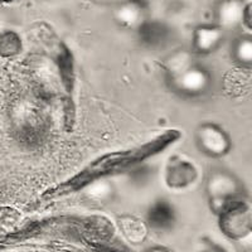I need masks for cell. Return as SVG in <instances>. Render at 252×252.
<instances>
[{
    "label": "cell",
    "mask_w": 252,
    "mask_h": 252,
    "mask_svg": "<svg viewBox=\"0 0 252 252\" xmlns=\"http://www.w3.org/2000/svg\"><path fill=\"white\" fill-rule=\"evenodd\" d=\"M182 134L179 130L170 129L159 134L152 140L146 141L143 145L106 153L87 164V166H85L77 174L60 183L55 188L49 189L48 192L44 193V198L53 199V198L66 197V195L80 192L94 182L106 179L110 175L132 169L159 153H163L175 141L179 140Z\"/></svg>",
    "instance_id": "1"
},
{
    "label": "cell",
    "mask_w": 252,
    "mask_h": 252,
    "mask_svg": "<svg viewBox=\"0 0 252 252\" xmlns=\"http://www.w3.org/2000/svg\"><path fill=\"white\" fill-rule=\"evenodd\" d=\"M10 118L13 131L19 143L28 146L43 143L49 127L43 105L34 100H22L14 105Z\"/></svg>",
    "instance_id": "2"
},
{
    "label": "cell",
    "mask_w": 252,
    "mask_h": 252,
    "mask_svg": "<svg viewBox=\"0 0 252 252\" xmlns=\"http://www.w3.org/2000/svg\"><path fill=\"white\" fill-rule=\"evenodd\" d=\"M206 194L209 208L216 216L226 207L247 198L244 182L228 169L216 168L208 173L206 179Z\"/></svg>",
    "instance_id": "3"
},
{
    "label": "cell",
    "mask_w": 252,
    "mask_h": 252,
    "mask_svg": "<svg viewBox=\"0 0 252 252\" xmlns=\"http://www.w3.org/2000/svg\"><path fill=\"white\" fill-rule=\"evenodd\" d=\"M218 217L222 235L232 241H244L252 233V208L249 198L233 202Z\"/></svg>",
    "instance_id": "4"
},
{
    "label": "cell",
    "mask_w": 252,
    "mask_h": 252,
    "mask_svg": "<svg viewBox=\"0 0 252 252\" xmlns=\"http://www.w3.org/2000/svg\"><path fill=\"white\" fill-rule=\"evenodd\" d=\"M197 149L203 155L213 159H220L232 149V139L228 132L218 124L206 121L198 125L194 132Z\"/></svg>",
    "instance_id": "5"
},
{
    "label": "cell",
    "mask_w": 252,
    "mask_h": 252,
    "mask_svg": "<svg viewBox=\"0 0 252 252\" xmlns=\"http://www.w3.org/2000/svg\"><path fill=\"white\" fill-rule=\"evenodd\" d=\"M170 89L184 97H201L212 87V76L198 63H193L181 73L166 78Z\"/></svg>",
    "instance_id": "6"
},
{
    "label": "cell",
    "mask_w": 252,
    "mask_h": 252,
    "mask_svg": "<svg viewBox=\"0 0 252 252\" xmlns=\"http://www.w3.org/2000/svg\"><path fill=\"white\" fill-rule=\"evenodd\" d=\"M199 179V169L194 161L182 154L168 158L164 169V182L172 190H184L194 186Z\"/></svg>",
    "instance_id": "7"
},
{
    "label": "cell",
    "mask_w": 252,
    "mask_h": 252,
    "mask_svg": "<svg viewBox=\"0 0 252 252\" xmlns=\"http://www.w3.org/2000/svg\"><path fill=\"white\" fill-rule=\"evenodd\" d=\"M226 33L215 23L199 24L194 28L192 34L193 55H212L224 42Z\"/></svg>",
    "instance_id": "8"
},
{
    "label": "cell",
    "mask_w": 252,
    "mask_h": 252,
    "mask_svg": "<svg viewBox=\"0 0 252 252\" xmlns=\"http://www.w3.org/2000/svg\"><path fill=\"white\" fill-rule=\"evenodd\" d=\"M138 39L145 48L159 51L165 48L173 38V31L165 22L158 19H146L136 29Z\"/></svg>",
    "instance_id": "9"
},
{
    "label": "cell",
    "mask_w": 252,
    "mask_h": 252,
    "mask_svg": "<svg viewBox=\"0 0 252 252\" xmlns=\"http://www.w3.org/2000/svg\"><path fill=\"white\" fill-rule=\"evenodd\" d=\"M145 222L149 229L154 232H169L177 223V211L172 202L166 199H157L146 211Z\"/></svg>",
    "instance_id": "10"
},
{
    "label": "cell",
    "mask_w": 252,
    "mask_h": 252,
    "mask_svg": "<svg viewBox=\"0 0 252 252\" xmlns=\"http://www.w3.org/2000/svg\"><path fill=\"white\" fill-rule=\"evenodd\" d=\"M246 0H218L215 6V24L224 32L241 27Z\"/></svg>",
    "instance_id": "11"
},
{
    "label": "cell",
    "mask_w": 252,
    "mask_h": 252,
    "mask_svg": "<svg viewBox=\"0 0 252 252\" xmlns=\"http://www.w3.org/2000/svg\"><path fill=\"white\" fill-rule=\"evenodd\" d=\"M53 51H55V57L53 61L56 63L57 71L60 73L61 83H62L63 89L66 90L68 94H72L73 89H75V61H73V56L72 52L69 51L68 47L63 43L62 40H56L55 46H53Z\"/></svg>",
    "instance_id": "12"
},
{
    "label": "cell",
    "mask_w": 252,
    "mask_h": 252,
    "mask_svg": "<svg viewBox=\"0 0 252 252\" xmlns=\"http://www.w3.org/2000/svg\"><path fill=\"white\" fill-rule=\"evenodd\" d=\"M114 20L121 28L136 31L145 22L146 8L132 3L130 0H124L115 5Z\"/></svg>",
    "instance_id": "13"
},
{
    "label": "cell",
    "mask_w": 252,
    "mask_h": 252,
    "mask_svg": "<svg viewBox=\"0 0 252 252\" xmlns=\"http://www.w3.org/2000/svg\"><path fill=\"white\" fill-rule=\"evenodd\" d=\"M118 227L124 238L131 245L144 244L150 231L145 220L134 215L120 216L118 218Z\"/></svg>",
    "instance_id": "14"
},
{
    "label": "cell",
    "mask_w": 252,
    "mask_h": 252,
    "mask_svg": "<svg viewBox=\"0 0 252 252\" xmlns=\"http://www.w3.org/2000/svg\"><path fill=\"white\" fill-rule=\"evenodd\" d=\"M231 57L237 66L251 68L252 66V37L250 33L241 34L232 42Z\"/></svg>",
    "instance_id": "15"
},
{
    "label": "cell",
    "mask_w": 252,
    "mask_h": 252,
    "mask_svg": "<svg viewBox=\"0 0 252 252\" xmlns=\"http://www.w3.org/2000/svg\"><path fill=\"white\" fill-rule=\"evenodd\" d=\"M192 51H186V49H178V51L170 53L165 60L163 61V68L165 71L166 78H170L173 76L181 73L189 66H192L194 62Z\"/></svg>",
    "instance_id": "16"
},
{
    "label": "cell",
    "mask_w": 252,
    "mask_h": 252,
    "mask_svg": "<svg viewBox=\"0 0 252 252\" xmlns=\"http://www.w3.org/2000/svg\"><path fill=\"white\" fill-rule=\"evenodd\" d=\"M23 51V39L13 29H4L0 32V57L13 58Z\"/></svg>",
    "instance_id": "17"
},
{
    "label": "cell",
    "mask_w": 252,
    "mask_h": 252,
    "mask_svg": "<svg viewBox=\"0 0 252 252\" xmlns=\"http://www.w3.org/2000/svg\"><path fill=\"white\" fill-rule=\"evenodd\" d=\"M82 190H86L90 201L97 202V203H105V202L110 201L114 194L112 186L105 182V179L94 182V183L87 186L86 188H83Z\"/></svg>",
    "instance_id": "18"
},
{
    "label": "cell",
    "mask_w": 252,
    "mask_h": 252,
    "mask_svg": "<svg viewBox=\"0 0 252 252\" xmlns=\"http://www.w3.org/2000/svg\"><path fill=\"white\" fill-rule=\"evenodd\" d=\"M18 213L12 208H0V227L13 226L17 222Z\"/></svg>",
    "instance_id": "19"
},
{
    "label": "cell",
    "mask_w": 252,
    "mask_h": 252,
    "mask_svg": "<svg viewBox=\"0 0 252 252\" xmlns=\"http://www.w3.org/2000/svg\"><path fill=\"white\" fill-rule=\"evenodd\" d=\"M198 252H228V250L218 242H215L209 238H204L202 240V245L199 246Z\"/></svg>",
    "instance_id": "20"
},
{
    "label": "cell",
    "mask_w": 252,
    "mask_h": 252,
    "mask_svg": "<svg viewBox=\"0 0 252 252\" xmlns=\"http://www.w3.org/2000/svg\"><path fill=\"white\" fill-rule=\"evenodd\" d=\"M251 12H252L251 1H250V0H246V4H245V8H244V13H242V23H241V27H244L247 32L251 31L252 28Z\"/></svg>",
    "instance_id": "21"
},
{
    "label": "cell",
    "mask_w": 252,
    "mask_h": 252,
    "mask_svg": "<svg viewBox=\"0 0 252 252\" xmlns=\"http://www.w3.org/2000/svg\"><path fill=\"white\" fill-rule=\"evenodd\" d=\"M145 252H170V251L163 246H152L146 250Z\"/></svg>",
    "instance_id": "22"
},
{
    "label": "cell",
    "mask_w": 252,
    "mask_h": 252,
    "mask_svg": "<svg viewBox=\"0 0 252 252\" xmlns=\"http://www.w3.org/2000/svg\"><path fill=\"white\" fill-rule=\"evenodd\" d=\"M15 0H0V4H3V5H8V4L14 3Z\"/></svg>",
    "instance_id": "23"
}]
</instances>
